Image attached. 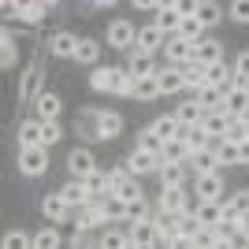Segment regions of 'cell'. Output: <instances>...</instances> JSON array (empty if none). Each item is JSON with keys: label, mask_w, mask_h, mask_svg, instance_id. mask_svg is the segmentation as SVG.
Segmentation results:
<instances>
[{"label": "cell", "mask_w": 249, "mask_h": 249, "mask_svg": "<svg viewBox=\"0 0 249 249\" xmlns=\"http://www.w3.org/2000/svg\"><path fill=\"white\" fill-rule=\"evenodd\" d=\"M216 246H219V231L201 227L197 234H194V249H216Z\"/></svg>", "instance_id": "obj_39"}, {"label": "cell", "mask_w": 249, "mask_h": 249, "mask_svg": "<svg viewBox=\"0 0 249 249\" xmlns=\"http://www.w3.org/2000/svg\"><path fill=\"white\" fill-rule=\"evenodd\" d=\"M194 60H197L201 67L223 63V41H216V37H205V41H197V45H194Z\"/></svg>", "instance_id": "obj_8"}, {"label": "cell", "mask_w": 249, "mask_h": 249, "mask_svg": "<svg viewBox=\"0 0 249 249\" xmlns=\"http://www.w3.org/2000/svg\"><path fill=\"white\" fill-rule=\"evenodd\" d=\"M242 123H246V134H249V115H246V119H242Z\"/></svg>", "instance_id": "obj_56"}, {"label": "cell", "mask_w": 249, "mask_h": 249, "mask_svg": "<svg viewBox=\"0 0 249 249\" xmlns=\"http://www.w3.org/2000/svg\"><path fill=\"white\" fill-rule=\"evenodd\" d=\"M164 56H167V63L171 67H186L190 60H194V45L190 41H182V37H167V45H164Z\"/></svg>", "instance_id": "obj_7"}, {"label": "cell", "mask_w": 249, "mask_h": 249, "mask_svg": "<svg viewBox=\"0 0 249 249\" xmlns=\"http://www.w3.org/2000/svg\"><path fill=\"white\" fill-rule=\"evenodd\" d=\"M89 86H93V89H101V93H112V67H93Z\"/></svg>", "instance_id": "obj_38"}, {"label": "cell", "mask_w": 249, "mask_h": 249, "mask_svg": "<svg viewBox=\"0 0 249 249\" xmlns=\"http://www.w3.org/2000/svg\"><path fill=\"white\" fill-rule=\"evenodd\" d=\"M234 74H238V82L249 86V52H242L238 60H234Z\"/></svg>", "instance_id": "obj_48"}, {"label": "cell", "mask_w": 249, "mask_h": 249, "mask_svg": "<svg viewBox=\"0 0 249 249\" xmlns=\"http://www.w3.org/2000/svg\"><path fill=\"white\" fill-rule=\"evenodd\" d=\"M156 78H160V93H178V89H186L182 67H171V63H167L164 71H156Z\"/></svg>", "instance_id": "obj_19"}, {"label": "cell", "mask_w": 249, "mask_h": 249, "mask_svg": "<svg viewBox=\"0 0 249 249\" xmlns=\"http://www.w3.org/2000/svg\"><path fill=\"white\" fill-rule=\"evenodd\" d=\"M231 19L234 22H249V0H234V4H231Z\"/></svg>", "instance_id": "obj_47"}, {"label": "cell", "mask_w": 249, "mask_h": 249, "mask_svg": "<svg viewBox=\"0 0 249 249\" xmlns=\"http://www.w3.org/2000/svg\"><path fill=\"white\" fill-rule=\"evenodd\" d=\"M212 153H216L219 164H242V156H238V145L234 142H227V138H219V142H212Z\"/></svg>", "instance_id": "obj_33"}, {"label": "cell", "mask_w": 249, "mask_h": 249, "mask_svg": "<svg viewBox=\"0 0 249 249\" xmlns=\"http://www.w3.org/2000/svg\"><path fill=\"white\" fill-rule=\"evenodd\" d=\"M238 231H242V234H246V238H249V216H242V223H238Z\"/></svg>", "instance_id": "obj_54"}, {"label": "cell", "mask_w": 249, "mask_h": 249, "mask_svg": "<svg viewBox=\"0 0 249 249\" xmlns=\"http://www.w3.org/2000/svg\"><path fill=\"white\" fill-rule=\"evenodd\" d=\"M45 4H22V11H19V19H26V22H37V19H45Z\"/></svg>", "instance_id": "obj_45"}, {"label": "cell", "mask_w": 249, "mask_h": 249, "mask_svg": "<svg viewBox=\"0 0 249 249\" xmlns=\"http://www.w3.org/2000/svg\"><path fill=\"white\" fill-rule=\"evenodd\" d=\"M186 182V164H160V186L175 190Z\"/></svg>", "instance_id": "obj_24"}, {"label": "cell", "mask_w": 249, "mask_h": 249, "mask_svg": "<svg viewBox=\"0 0 249 249\" xmlns=\"http://www.w3.org/2000/svg\"><path fill=\"white\" fill-rule=\"evenodd\" d=\"M134 8H142V11H160V4H153V0H138Z\"/></svg>", "instance_id": "obj_52"}, {"label": "cell", "mask_w": 249, "mask_h": 249, "mask_svg": "<svg viewBox=\"0 0 249 249\" xmlns=\"http://www.w3.org/2000/svg\"><path fill=\"white\" fill-rule=\"evenodd\" d=\"M86 190H89V197H108V175H104V171H93V175L86 178Z\"/></svg>", "instance_id": "obj_41"}, {"label": "cell", "mask_w": 249, "mask_h": 249, "mask_svg": "<svg viewBox=\"0 0 249 249\" xmlns=\"http://www.w3.org/2000/svg\"><path fill=\"white\" fill-rule=\"evenodd\" d=\"M67 167H71V178H74V182H86V178L97 171L93 153H89V149H74V153L67 156Z\"/></svg>", "instance_id": "obj_3"}, {"label": "cell", "mask_w": 249, "mask_h": 249, "mask_svg": "<svg viewBox=\"0 0 249 249\" xmlns=\"http://www.w3.org/2000/svg\"><path fill=\"white\" fill-rule=\"evenodd\" d=\"M19 145L22 149L45 145V123H41V119H26V123L19 126Z\"/></svg>", "instance_id": "obj_17"}, {"label": "cell", "mask_w": 249, "mask_h": 249, "mask_svg": "<svg viewBox=\"0 0 249 249\" xmlns=\"http://www.w3.org/2000/svg\"><path fill=\"white\" fill-rule=\"evenodd\" d=\"M4 249H34V238L22 234V231H8L4 234Z\"/></svg>", "instance_id": "obj_43"}, {"label": "cell", "mask_w": 249, "mask_h": 249, "mask_svg": "<svg viewBox=\"0 0 249 249\" xmlns=\"http://www.w3.org/2000/svg\"><path fill=\"white\" fill-rule=\"evenodd\" d=\"M194 15L205 22V30H208V26H216V22L223 19V8H219V4H212V0H197V4H194Z\"/></svg>", "instance_id": "obj_31"}, {"label": "cell", "mask_w": 249, "mask_h": 249, "mask_svg": "<svg viewBox=\"0 0 249 249\" xmlns=\"http://www.w3.org/2000/svg\"><path fill=\"white\" fill-rule=\"evenodd\" d=\"M126 71H130V78H134V82H138V78H153V74H156V60H153V56H149V52H130V60H126Z\"/></svg>", "instance_id": "obj_10"}, {"label": "cell", "mask_w": 249, "mask_h": 249, "mask_svg": "<svg viewBox=\"0 0 249 249\" xmlns=\"http://www.w3.org/2000/svg\"><path fill=\"white\" fill-rule=\"evenodd\" d=\"M156 26H160V34H164V37H175V34H178L182 15H178L175 4H160V11H156Z\"/></svg>", "instance_id": "obj_13"}, {"label": "cell", "mask_w": 249, "mask_h": 249, "mask_svg": "<svg viewBox=\"0 0 249 249\" xmlns=\"http://www.w3.org/2000/svg\"><path fill=\"white\" fill-rule=\"evenodd\" d=\"M126 171H130V175H149V171H160V156H156V153H145V149H130V156H126Z\"/></svg>", "instance_id": "obj_6"}, {"label": "cell", "mask_w": 249, "mask_h": 249, "mask_svg": "<svg viewBox=\"0 0 249 249\" xmlns=\"http://www.w3.org/2000/svg\"><path fill=\"white\" fill-rule=\"evenodd\" d=\"M246 123H242V119H231V130H227V142H234V145H242V142H246Z\"/></svg>", "instance_id": "obj_46"}, {"label": "cell", "mask_w": 249, "mask_h": 249, "mask_svg": "<svg viewBox=\"0 0 249 249\" xmlns=\"http://www.w3.org/2000/svg\"><path fill=\"white\" fill-rule=\"evenodd\" d=\"M194 101H197L205 112H227V108H223V93H219L216 86H205V89H197V93H194Z\"/></svg>", "instance_id": "obj_26"}, {"label": "cell", "mask_w": 249, "mask_h": 249, "mask_svg": "<svg viewBox=\"0 0 249 249\" xmlns=\"http://www.w3.org/2000/svg\"><path fill=\"white\" fill-rule=\"evenodd\" d=\"M34 249H60V234H56V227H41L37 234H34Z\"/></svg>", "instance_id": "obj_37"}, {"label": "cell", "mask_w": 249, "mask_h": 249, "mask_svg": "<svg viewBox=\"0 0 249 249\" xmlns=\"http://www.w3.org/2000/svg\"><path fill=\"white\" fill-rule=\"evenodd\" d=\"M60 194H63V201H67L71 208H82V205H89V201H93V197H89V190H86V182H74V178L60 190Z\"/></svg>", "instance_id": "obj_28"}, {"label": "cell", "mask_w": 249, "mask_h": 249, "mask_svg": "<svg viewBox=\"0 0 249 249\" xmlns=\"http://www.w3.org/2000/svg\"><path fill=\"white\" fill-rule=\"evenodd\" d=\"M216 249H234V242H227V238H219V246Z\"/></svg>", "instance_id": "obj_55"}, {"label": "cell", "mask_w": 249, "mask_h": 249, "mask_svg": "<svg viewBox=\"0 0 249 249\" xmlns=\"http://www.w3.org/2000/svg\"><path fill=\"white\" fill-rule=\"evenodd\" d=\"M49 49H52V56H74L78 52V41H74V34H67V30H60V34H52V41H49Z\"/></svg>", "instance_id": "obj_25"}, {"label": "cell", "mask_w": 249, "mask_h": 249, "mask_svg": "<svg viewBox=\"0 0 249 249\" xmlns=\"http://www.w3.org/2000/svg\"><path fill=\"white\" fill-rule=\"evenodd\" d=\"M19 171L22 175H45L49 171V149L34 145V149H19Z\"/></svg>", "instance_id": "obj_1"}, {"label": "cell", "mask_w": 249, "mask_h": 249, "mask_svg": "<svg viewBox=\"0 0 249 249\" xmlns=\"http://www.w3.org/2000/svg\"><path fill=\"white\" fill-rule=\"evenodd\" d=\"M164 45H167V37L160 34V26H156V22H153V26H142V30H138V45H134L138 52H149V56H153V52H156V49H164Z\"/></svg>", "instance_id": "obj_14"}, {"label": "cell", "mask_w": 249, "mask_h": 249, "mask_svg": "<svg viewBox=\"0 0 249 249\" xmlns=\"http://www.w3.org/2000/svg\"><path fill=\"white\" fill-rule=\"evenodd\" d=\"M134 149H145V153H156V156H160V153H164V142H160V138H156V130L149 126L145 134L138 138V145H134Z\"/></svg>", "instance_id": "obj_42"}, {"label": "cell", "mask_w": 249, "mask_h": 249, "mask_svg": "<svg viewBox=\"0 0 249 249\" xmlns=\"http://www.w3.org/2000/svg\"><path fill=\"white\" fill-rule=\"evenodd\" d=\"M175 119L182 126H201V119H205V108H201L197 101H186V104H178L175 108Z\"/></svg>", "instance_id": "obj_27"}, {"label": "cell", "mask_w": 249, "mask_h": 249, "mask_svg": "<svg viewBox=\"0 0 249 249\" xmlns=\"http://www.w3.org/2000/svg\"><path fill=\"white\" fill-rule=\"evenodd\" d=\"M34 78H37V71L30 67V74L22 78V97H30V93H34Z\"/></svg>", "instance_id": "obj_51"}, {"label": "cell", "mask_w": 249, "mask_h": 249, "mask_svg": "<svg viewBox=\"0 0 249 249\" xmlns=\"http://www.w3.org/2000/svg\"><path fill=\"white\" fill-rule=\"evenodd\" d=\"M34 108H37V119H41V123H56V115H60V97L41 89V93L34 97Z\"/></svg>", "instance_id": "obj_16"}, {"label": "cell", "mask_w": 249, "mask_h": 249, "mask_svg": "<svg viewBox=\"0 0 249 249\" xmlns=\"http://www.w3.org/2000/svg\"><path fill=\"white\" fill-rule=\"evenodd\" d=\"M182 78H186V89L197 93V89H205V86H208V67H201L197 60H190L186 67H182Z\"/></svg>", "instance_id": "obj_23"}, {"label": "cell", "mask_w": 249, "mask_h": 249, "mask_svg": "<svg viewBox=\"0 0 249 249\" xmlns=\"http://www.w3.org/2000/svg\"><path fill=\"white\" fill-rule=\"evenodd\" d=\"M153 130H156V138H160V142H175V138L182 134V123H178L175 115H160V119L153 123Z\"/></svg>", "instance_id": "obj_29"}, {"label": "cell", "mask_w": 249, "mask_h": 249, "mask_svg": "<svg viewBox=\"0 0 249 249\" xmlns=\"http://www.w3.org/2000/svg\"><path fill=\"white\" fill-rule=\"evenodd\" d=\"M130 246V234L126 231H104L97 238V249H126Z\"/></svg>", "instance_id": "obj_36"}, {"label": "cell", "mask_w": 249, "mask_h": 249, "mask_svg": "<svg viewBox=\"0 0 249 249\" xmlns=\"http://www.w3.org/2000/svg\"><path fill=\"white\" fill-rule=\"evenodd\" d=\"M112 93L115 97H134V78L126 67H112Z\"/></svg>", "instance_id": "obj_32"}, {"label": "cell", "mask_w": 249, "mask_h": 249, "mask_svg": "<svg viewBox=\"0 0 249 249\" xmlns=\"http://www.w3.org/2000/svg\"><path fill=\"white\" fill-rule=\"evenodd\" d=\"M41 212H45V219H52V223H63V219L71 216V205L63 201V194H45Z\"/></svg>", "instance_id": "obj_15"}, {"label": "cell", "mask_w": 249, "mask_h": 249, "mask_svg": "<svg viewBox=\"0 0 249 249\" xmlns=\"http://www.w3.org/2000/svg\"><path fill=\"white\" fill-rule=\"evenodd\" d=\"M201 130H205L212 142L227 138V130H231V115H227V112H205V119H201Z\"/></svg>", "instance_id": "obj_11"}, {"label": "cell", "mask_w": 249, "mask_h": 249, "mask_svg": "<svg viewBox=\"0 0 249 249\" xmlns=\"http://www.w3.org/2000/svg\"><path fill=\"white\" fill-rule=\"evenodd\" d=\"M108 45H112V49H130L134 52V45H138L134 26H130L126 19H115L112 26H108Z\"/></svg>", "instance_id": "obj_4"}, {"label": "cell", "mask_w": 249, "mask_h": 249, "mask_svg": "<svg viewBox=\"0 0 249 249\" xmlns=\"http://www.w3.org/2000/svg\"><path fill=\"white\" fill-rule=\"evenodd\" d=\"M60 126H56V123H45V149H49V145H56V142H60Z\"/></svg>", "instance_id": "obj_49"}, {"label": "cell", "mask_w": 249, "mask_h": 249, "mask_svg": "<svg viewBox=\"0 0 249 249\" xmlns=\"http://www.w3.org/2000/svg\"><path fill=\"white\" fill-rule=\"evenodd\" d=\"M126 249H138V246H126Z\"/></svg>", "instance_id": "obj_57"}, {"label": "cell", "mask_w": 249, "mask_h": 249, "mask_svg": "<svg viewBox=\"0 0 249 249\" xmlns=\"http://www.w3.org/2000/svg\"><path fill=\"white\" fill-rule=\"evenodd\" d=\"M130 246H138V249H149L153 246V238H156V223L153 219H142V223H130Z\"/></svg>", "instance_id": "obj_18"}, {"label": "cell", "mask_w": 249, "mask_h": 249, "mask_svg": "<svg viewBox=\"0 0 249 249\" xmlns=\"http://www.w3.org/2000/svg\"><path fill=\"white\" fill-rule=\"evenodd\" d=\"M160 212H164V216H182V212H186V190L182 186L160 190Z\"/></svg>", "instance_id": "obj_12"}, {"label": "cell", "mask_w": 249, "mask_h": 249, "mask_svg": "<svg viewBox=\"0 0 249 249\" xmlns=\"http://www.w3.org/2000/svg\"><path fill=\"white\" fill-rule=\"evenodd\" d=\"M194 194H197V201H223V175H219V171L201 175L197 182H194Z\"/></svg>", "instance_id": "obj_5"}, {"label": "cell", "mask_w": 249, "mask_h": 249, "mask_svg": "<svg viewBox=\"0 0 249 249\" xmlns=\"http://www.w3.org/2000/svg\"><path fill=\"white\" fill-rule=\"evenodd\" d=\"M134 97L138 101H156V97H164L160 93V78H156V74L153 78H138L134 82Z\"/></svg>", "instance_id": "obj_35"}, {"label": "cell", "mask_w": 249, "mask_h": 249, "mask_svg": "<svg viewBox=\"0 0 249 249\" xmlns=\"http://www.w3.org/2000/svg\"><path fill=\"white\" fill-rule=\"evenodd\" d=\"M223 205H227V201H201V205L194 208V219H197L201 227L216 231L219 223H223Z\"/></svg>", "instance_id": "obj_9"}, {"label": "cell", "mask_w": 249, "mask_h": 249, "mask_svg": "<svg viewBox=\"0 0 249 249\" xmlns=\"http://www.w3.org/2000/svg\"><path fill=\"white\" fill-rule=\"evenodd\" d=\"M216 153H212V149H201V153H190V160H186V167H194V171H197V178L201 175H212V171H216Z\"/></svg>", "instance_id": "obj_22"}, {"label": "cell", "mask_w": 249, "mask_h": 249, "mask_svg": "<svg viewBox=\"0 0 249 249\" xmlns=\"http://www.w3.org/2000/svg\"><path fill=\"white\" fill-rule=\"evenodd\" d=\"M119 134H123V115H115V112L97 115V138H119Z\"/></svg>", "instance_id": "obj_20"}, {"label": "cell", "mask_w": 249, "mask_h": 249, "mask_svg": "<svg viewBox=\"0 0 249 249\" xmlns=\"http://www.w3.org/2000/svg\"><path fill=\"white\" fill-rule=\"evenodd\" d=\"M186 160H190V145L182 142V138H175V142H164L160 164H186Z\"/></svg>", "instance_id": "obj_21"}, {"label": "cell", "mask_w": 249, "mask_h": 249, "mask_svg": "<svg viewBox=\"0 0 249 249\" xmlns=\"http://www.w3.org/2000/svg\"><path fill=\"white\" fill-rule=\"evenodd\" d=\"M112 197H119V201H123V205H130V201H138V197H145V194H142V186H138L134 178H126L123 186H119V190H115V194H112Z\"/></svg>", "instance_id": "obj_40"}, {"label": "cell", "mask_w": 249, "mask_h": 249, "mask_svg": "<svg viewBox=\"0 0 249 249\" xmlns=\"http://www.w3.org/2000/svg\"><path fill=\"white\" fill-rule=\"evenodd\" d=\"M171 249H194V238L190 234H171Z\"/></svg>", "instance_id": "obj_50"}, {"label": "cell", "mask_w": 249, "mask_h": 249, "mask_svg": "<svg viewBox=\"0 0 249 249\" xmlns=\"http://www.w3.org/2000/svg\"><path fill=\"white\" fill-rule=\"evenodd\" d=\"M223 108H227L231 119H246V115H249V86L238 82L227 97H223Z\"/></svg>", "instance_id": "obj_2"}, {"label": "cell", "mask_w": 249, "mask_h": 249, "mask_svg": "<svg viewBox=\"0 0 249 249\" xmlns=\"http://www.w3.org/2000/svg\"><path fill=\"white\" fill-rule=\"evenodd\" d=\"M238 156H242V164H249V138H246V142L238 145Z\"/></svg>", "instance_id": "obj_53"}, {"label": "cell", "mask_w": 249, "mask_h": 249, "mask_svg": "<svg viewBox=\"0 0 249 249\" xmlns=\"http://www.w3.org/2000/svg\"><path fill=\"white\" fill-rule=\"evenodd\" d=\"M142 219H149L145 197H138V201H130V205H126V223H142Z\"/></svg>", "instance_id": "obj_44"}, {"label": "cell", "mask_w": 249, "mask_h": 249, "mask_svg": "<svg viewBox=\"0 0 249 249\" xmlns=\"http://www.w3.org/2000/svg\"><path fill=\"white\" fill-rule=\"evenodd\" d=\"M74 60L93 67V63L101 60V41H93V37H82V41H78V52H74Z\"/></svg>", "instance_id": "obj_34"}, {"label": "cell", "mask_w": 249, "mask_h": 249, "mask_svg": "<svg viewBox=\"0 0 249 249\" xmlns=\"http://www.w3.org/2000/svg\"><path fill=\"white\" fill-rule=\"evenodd\" d=\"M182 142H186L190 145V153H201V149H212V138L205 134V130H201V126H182Z\"/></svg>", "instance_id": "obj_30"}]
</instances>
